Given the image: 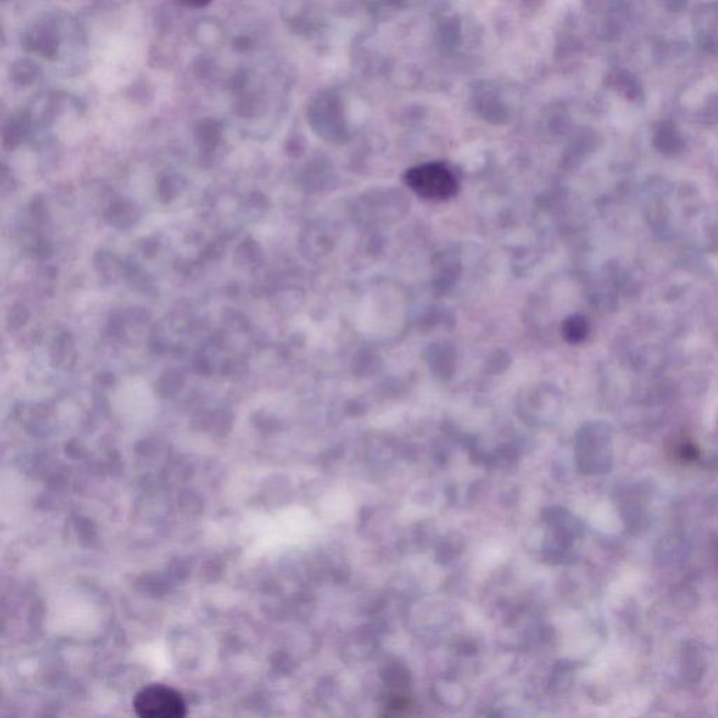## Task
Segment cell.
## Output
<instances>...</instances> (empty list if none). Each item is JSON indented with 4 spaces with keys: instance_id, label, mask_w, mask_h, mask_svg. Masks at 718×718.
<instances>
[{
    "instance_id": "cell-1",
    "label": "cell",
    "mask_w": 718,
    "mask_h": 718,
    "mask_svg": "<svg viewBox=\"0 0 718 718\" xmlns=\"http://www.w3.org/2000/svg\"><path fill=\"white\" fill-rule=\"evenodd\" d=\"M404 183L418 197L429 201L452 199L459 189L452 171L439 164H427L410 169L404 175Z\"/></svg>"
},
{
    "instance_id": "cell-5",
    "label": "cell",
    "mask_w": 718,
    "mask_h": 718,
    "mask_svg": "<svg viewBox=\"0 0 718 718\" xmlns=\"http://www.w3.org/2000/svg\"><path fill=\"white\" fill-rule=\"evenodd\" d=\"M666 4L672 10H681L685 7L686 0H666Z\"/></svg>"
},
{
    "instance_id": "cell-2",
    "label": "cell",
    "mask_w": 718,
    "mask_h": 718,
    "mask_svg": "<svg viewBox=\"0 0 718 718\" xmlns=\"http://www.w3.org/2000/svg\"><path fill=\"white\" fill-rule=\"evenodd\" d=\"M134 710L143 718H183L187 716L183 696L173 687L159 684L145 686L135 695Z\"/></svg>"
},
{
    "instance_id": "cell-4",
    "label": "cell",
    "mask_w": 718,
    "mask_h": 718,
    "mask_svg": "<svg viewBox=\"0 0 718 718\" xmlns=\"http://www.w3.org/2000/svg\"><path fill=\"white\" fill-rule=\"evenodd\" d=\"M181 2H183L186 7L200 9L206 7V4H210L212 0H181Z\"/></svg>"
},
{
    "instance_id": "cell-3",
    "label": "cell",
    "mask_w": 718,
    "mask_h": 718,
    "mask_svg": "<svg viewBox=\"0 0 718 718\" xmlns=\"http://www.w3.org/2000/svg\"><path fill=\"white\" fill-rule=\"evenodd\" d=\"M586 335V325L583 318L573 317L569 318L564 325V336L571 343H579L583 340Z\"/></svg>"
}]
</instances>
